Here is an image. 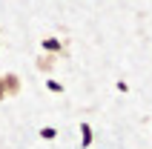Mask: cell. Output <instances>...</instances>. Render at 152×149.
Here are the masks:
<instances>
[{
  "instance_id": "3",
  "label": "cell",
  "mask_w": 152,
  "mask_h": 149,
  "mask_svg": "<svg viewBox=\"0 0 152 149\" xmlns=\"http://www.w3.org/2000/svg\"><path fill=\"white\" fill-rule=\"evenodd\" d=\"M40 46H43L46 52H60V49H63V46H60V40H55V37H46Z\"/></svg>"
},
{
  "instance_id": "6",
  "label": "cell",
  "mask_w": 152,
  "mask_h": 149,
  "mask_svg": "<svg viewBox=\"0 0 152 149\" xmlns=\"http://www.w3.org/2000/svg\"><path fill=\"white\" fill-rule=\"evenodd\" d=\"M6 98V83H3V77H0V100Z\"/></svg>"
},
{
  "instance_id": "4",
  "label": "cell",
  "mask_w": 152,
  "mask_h": 149,
  "mask_svg": "<svg viewBox=\"0 0 152 149\" xmlns=\"http://www.w3.org/2000/svg\"><path fill=\"white\" fill-rule=\"evenodd\" d=\"M40 138H43V141H52V138H58V132H55L52 126H43V129H40Z\"/></svg>"
},
{
  "instance_id": "2",
  "label": "cell",
  "mask_w": 152,
  "mask_h": 149,
  "mask_svg": "<svg viewBox=\"0 0 152 149\" xmlns=\"http://www.w3.org/2000/svg\"><path fill=\"white\" fill-rule=\"evenodd\" d=\"M80 135H83V138H80V143H83V146H89V143H92V126H89V123H80Z\"/></svg>"
},
{
  "instance_id": "1",
  "label": "cell",
  "mask_w": 152,
  "mask_h": 149,
  "mask_svg": "<svg viewBox=\"0 0 152 149\" xmlns=\"http://www.w3.org/2000/svg\"><path fill=\"white\" fill-rule=\"evenodd\" d=\"M3 83H6V98H9V95H17V92H20V80H17L15 74H3Z\"/></svg>"
},
{
  "instance_id": "5",
  "label": "cell",
  "mask_w": 152,
  "mask_h": 149,
  "mask_svg": "<svg viewBox=\"0 0 152 149\" xmlns=\"http://www.w3.org/2000/svg\"><path fill=\"white\" fill-rule=\"evenodd\" d=\"M46 86H49V92H58V95H60V92H63V86H60L58 80H49V83H46Z\"/></svg>"
}]
</instances>
